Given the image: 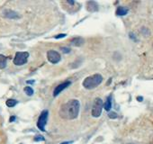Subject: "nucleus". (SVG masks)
I'll return each mask as SVG.
<instances>
[{"label": "nucleus", "mask_w": 153, "mask_h": 144, "mask_svg": "<svg viewBox=\"0 0 153 144\" xmlns=\"http://www.w3.org/2000/svg\"><path fill=\"white\" fill-rule=\"evenodd\" d=\"M79 101L76 99H72L63 104L59 109V116L66 120L76 119L79 113Z\"/></svg>", "instance_id": "obj_1"}, {"label": "nucleus", "mask_w": 153, "mask_h": 144, "mask_svg": "<svg viewBox=\"0 0 153 144\" xmlns=\"http://www.w3.org/2000/svg\"><path fill=\"white\" fill-rule=\"evenodd\" d=\"M103 81V77L100 74H94L88 77L83 81V87L87 89H93L99 86Z\"/></svg>", "instance_id": "obj_2"}, {"label": "nucleus", "mask_w": 153, "mask_h": 144, "mask_svg": "<svg viewBox=\"0 0 153 144\" xmlns=\"http://www.w3.org/2000/svg\"><path fill=\"white\" fill-rule=\"evenodd\" d=\"M28 57H29V53L27 51H18L15 56L14 64L16 66H22L27 62Z\"/></svg>", "instance_id": "obj_3"}, {"label": "nucleus", "mask_w": 153, "mask_h": 144, "mask_svg": "<svg viewBox=\"0 0 153 144\" xmlns=\"http://www.w3.org/2000/svg\"><path fill=\"white\" fill-rule=\"evenodd\" d=\"M103 107H104V103H103V100L99 97L96 98L95 102H94V105H93V107H92V115L94 117H99L102 114V110H103Z\"/></svg>", "instance_id": "obj_4"}, {"label": "nucleus", "mask_w": 153, "mask_h": 144, "mask_svg": "<svg viewBox=\"0 0 153 144\" xmlns=\"http://www.w3.org/2000/svg\"><path fill=\"white\" fill-rule=\"evenodd\" d=\"M48 115H49V113L47 110H44L42 111V113L41 114L39 119H38V122H37V126L38 128L42 131H45V125L47 123V120H48Z\"/></svg>", "instance_id": "obj_5"}, {"label": "nucleus", "mask_w": 153, "mask_h": 144, "mask_svg": "<svg viewBox=\"0 0 153 144\" xmlns=\"http://www.w3.org/2000/svg\"><path fill=\"white\" fill-rule=\"evenodd\" d=\"M47 58H48V60L52 64H56L60 60L59 53L55 50H49L47 52Z\"/></svg>", "instance_id": "obj_6"}, {"label": "nucleus", "mask_w": 153, "mask_h": 144, "mask_svg": "<svg viewBox=\"0 0 153 144\" xmlns=\"http://www.w3.org/2000/svg\"><path fill=\"white\" fill-rule=\"evenodd\" d=\"M71 84V82L70 81H66V82H64V83H62V84H60V85H59V86H57V88L54 89V92H53V96H57L62 90H64L65 88H67L69 85Z\"/></svg>", "instance_id": "obj_7"}, {"label": "nucleus", "mask_w": 153, "mask_h": 144, "mask_svg": "<svg viewBox=\"0 0 153 144\" xmlns=\"http://www.w3.org/2000/svg\"><path fill=\"white\" fill-rule=\"evenodd\" d=\"M84 43V39L81 37H76L71 40V45L73 46H81Z\"/></svg>", "instance_id": "obj_8"}, {"label": "nucleus", "mask_w": 153, "mask_h": 144, "mask_svg": "<svg viewBox=\"0 0 153 144\" xmlns=\"http://www.w3.org/2000/svg\"><path fill=\"white\" fill-rule=\"evenodd\" d=\"M88 10L89 12H95L98 10L97 4L95 1H88Z\"/></svg>", "instance_id": "obj_9"}, {"label": "nucleus", "mask_w": 153, "mask_h": 144, "mask_svg": "<svg viewBox=\"0 0 153 144\" xmlns=\"http://www.w3.org/2000/svg\"><path fill=\"white\" fill-rule=\"evenodd\" d=\"M127 13H128V8H126L124 7H119L116 10V15L120 16H125Z\"/></svg>", "instance_id": "obj_10"}, {"label": "nucleus", "mask_w": 153, "mask_h": 144, "mask_svg": "<svg viewBox=\"0 0 153 144\" xmlns=\"http://www.w3.org/2000/svg\"><path fill=\"white\" fill-rule=\"evenodd\" d=\"M7 58L2 54H0V68H5L7 67Z\"/></svg>", "instance_id": "obj_11"}, {"label": "nucleus", "mask_w": 153, "mask_h": 144, "mask_svg": "<svg viewBox=\"0 0 153 144\" xmlns=\"http://www.w3.org/2000/svg\"><path fill=\"white\" fill-rule=\"evenodd\" d=\"M5 16H7L8 18H18V15L12 10H7L5 12Z\"/></svg>", "instance_id": "obj_12"}, {"label": "nucleus", "mask_w": 153, "mask_h": 144, "mask_svg": "<svg viewBox=\"0 0 153 144\" xmlns=\"http://www.w3.org/2000/svg\"><path fill=\"white\" fill-rule=\"evenodd\" d=\"M104 108H105V110H106V111H110L111 110V108H112V100H111V96H108V98L106 99V102L105 103V105H104Z\"/></svg>", "instance_id": "obj_13"}, {"label": "nucleus", "mask_w": 153, "mask_h": 144, "mask_svg": "<svg viewBox=\"0 0 153 144\" xmlns=\"http://www.w3.org/2000/svg\"><path fill=\"white\" fill-rule=\"evenodd\" d=\"M17 100H16V99H8V100H7V102H6V105L8 106V107H14V106H16V105H17Z\"/></svg>", "instance_id": "obj_14"}, {"label": "nucleus", "mask_w": 153, "mask_h": 144, "mask_svg": "<svg viewBox=\"0 0 153 144\" xmlns=\"http://www.w3.org/2000/svg\"><path fill=\"white\" fill-rule=\"evenodd\" d=\"M24 90L27 96H33V89L31 87H25Z\"/></svg>", "instance_id": "obj_15"}, {"label": "nucleus", "mask_w": 153, "mask_h": 144, "mask_svg": "<svg viewBox=\"0 0 153 144\" xmlns=\"http://www.w3.org/2000/svg\"><path fill=\"white\" fill-rule=\"evenodd\" d=\"M108 116L111 118V119H115V118H117V114H116V113H110L109 114H108Z\"/></svg>", "instance_id": "obj_16"}, {"label": "nucleus", "mask_w": 153, "mask_h": 144, "mask_svg": "<svg viewBox=\"0 0 153 144\" xmlns=\"http://www.w3.org/2000/svg\"><path fill=\"white\" fill-rule=\"evenodd\" d=\"M34 140H35V141H40V140H44V138H43L42 136H40V135H38V136H36V137L34 138Z\"/></svg>", "instance_id": "obj_17"}, {"label": "nucleus", "mask_w": 153, "mask_h": 144, "mask_svg": "<svg viewBox=\"0 0 153 144\" xmlns=\"http://www.w3.org/2000/svg\"><path fill=\"white\" fill-rule=\"evenodd\" d=\"M61 50H62L64 53H68V52L70 51L69 48H67V47H64V48L62 47V48H61Z\"/></svg>", "instance_id": "obj_18"}, {"label": "nucleus", "mask_w": 153, "mask_h": 144, "mask_svg": "<svg viewBox=\"0 0 153 144\" xmlns=\"http://www.w3.org/2000/svg\"><path fill=\"white\" fill-rule=\"evenodd\" d=\"M65 36H66V34H65V33H61V34H59V35L55 36L54 38H55V39H59V38H64Z\"/></svg>", "instance_id": "obj_19"}, {"label": "nucleus", "mask_w": 153, "mask_h": 144, "mask_svg": "<svg viewBox=\"0 0 153 144\" xmlns=\"http://www.w3.org/2000/svg\"><path fill=\"white\" fill-rule=\"evenodd\" d=\"M15 120H16V116H11V117H10V119H9V122H14Z\"/></svg>", "instance_id": "obj_20"}, {"label": "nucleus", "mask_w": 153, "mask_h": 144, "mask_svg": "<svg viewBox=\"0 0 153 144\" xmlns=\"http://www.w3.org/2000/svg\"><path fill=\"white\" fill-rule=\"evenodd\" d=\"M26 83H27V84H33V83H34V80H27Z\"/></svg>", "instance_id": "obj_21"}, {"label": "nucleus", "mask_w": 153, "mask_h": 144, "mask_svg": "<svg viewBox=\"0 0 153 144\" xmlns=\"http://www.w3.org/2000/svg\"><path fill=\"white\" fill-rule=\"evenodd\" d=\"M67 3H68V4H70V5H73V4L75 3V1H67Z\"/></svg>", "instance_id": "obj_22"}, {"label": "nucleus", "mask_w": 153, "mask_h": 144, "mask_svg": "<svg viewBox=\"0 0 153 144\" xmlns=\"http://www.w3.org/2000/svg\"><path fill=\"white\" fill-rule=\"evenodd\" d=\"M70 143H71L70 141H68V142H62L61 144H70Z\"/></svg>", "instance_id": "obj_23"}, {"label": "nucleus", "mask_w": 153, "mask_h": 144, "mask_svg": "<svg viewBox=\"0 0 153 144\" xmlns=\"http://www.w3.org/2000/svg\"><path fill=\"white\" fill-rule=\"evenodd\" d=\"M138 100L139 101H142V97H138Z\"/></svg>", "instance_id": "obj_24"}, {"label": "nucleus", "mask_w": 153, "mask_h": 144, "mask_svg": "<svg viewBox=\"0 0 153 144\" xmlns=\"http://www.w3.org/2000/svg\"></svg>", "instance_id": "obj_25"}]
</instances>
